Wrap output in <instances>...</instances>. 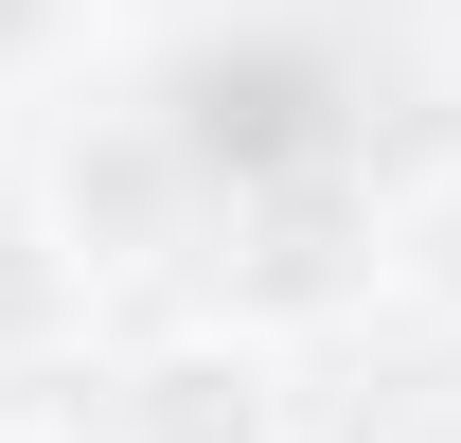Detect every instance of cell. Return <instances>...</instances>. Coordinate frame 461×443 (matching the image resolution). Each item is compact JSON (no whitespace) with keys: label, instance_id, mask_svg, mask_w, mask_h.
Returning a JSON list of instances; mask_svg holds the SVG:
<instances>
[{"label":"cell","instance_id":"cell-1","mask_svg":"<svg viewBox=\"0 0 461 443\" xmlns=\"http://www.w3.org/2000/svg\"><path fill=\"white\" fill-rule=\"evenodd\" d=\"M107 443H302V373L249 320H177L107 373Z\"/></svg>","mask_w":461,"mask_h":443},{"label":"cell","instance_id":"cell-2","mask_svg":"<svg viewBox=\"0 0 461 443\" xmlns=\"http://www.w3.org/2000/svg\"><path fill=\"white\" fill-rule=\"evenodd\" d=\"M71 337H89V231L0 213V390H18V373H54Z\"/></svg>","mask_w":461,"mask_h":443},{"label":"cell","instance_id":"cell-3","mask_svg":"<svg viewBox=\"0 0 461 443\" xmlns=\"http://www.w3.org/2000/svg\"><path fill=\"white\" fill-rule=\"evenodd\" d=\"M373 284H391L408 320H444V337H461V142L391 177V213H373Z\"/></svg>","mask_w":461,"mask_h":443},{"label":"cell","instance_id":"cell-4","mask_svg":"<svg viewBox=\"0 0 461 443\" xmlns=\"http://www.w3.org/2000/svg\"><path fill=\"white\" fill-rule=\"evenodd\" d=\"M0 443H71V426H36V408H0Z\"/></svg>","mask_w":461,"mask_h":443}]
</instances>
